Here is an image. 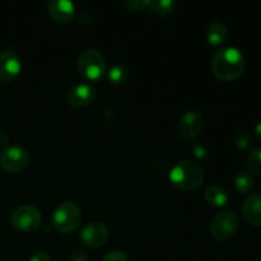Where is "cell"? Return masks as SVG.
Masks as SVG:
<instances>
[{
	"label": "cell",
	"instance_id": "20",
	"mask_svg": "<svg viewBox=\"0 0 261 261\" xmlns=\"http://www.w3.org/2000/svg\"><path fill=\"white\" fill-rule=\"evenodd\" d=\"M149 4L150 0H124L122 2V5L127 10H132V12H139V10L148 9Z\"/></svg>",
	"mask_w": 261,
	"mask_h": 261
},
{
	"label": "cell",
	"instance_id": "12",
	"mask_svg": "<svg viewBox=\"0 0 261 261\" xmlns=\"http://www.w3.org/2000/svg\"><path fill=\"white\" fill-rule=\"evenodd\" d=\"M47 13L53 20L65 24L73 19L75 8L73 3L68 0H51L47 4Z\"/></svg>",
	"mask_w": 261,
	"mask_h": 261
},
{
	"label": "cell",
	"instance_id": "13",
	"mask_svg": "<svg viewBox=\"0 0 261 261\" xmlns=\"http://www.w3.org/2000/svg\"><path fill=\"white\" fill-rule=\"evenodd\" d=\"M242 214L250 224L261 227V193L251 194L245 199Z\"/></svg>",
	"mask_w": 261,
	"mask_h": 261
},
{
	"label": "cell",
	"instance_id": "7",
	"mask_svg": "<svg viewBox=\"0 0 261 261\" xmlns=\"http://www.w3.org/2000/svg\"><path fill=\"white\" fill-rule=\"evenodd\" d=\"M239 224L240 221L236 213L231 211L222 212L212 219L209 231L214 239L223 241L236 233V231L239 229Z\"/></svg>",
	"mask_w": 261,
	"mask_h": 261
},
{
	"label": "cell",
	"instance_id": "21",
	"mask_svg": "<svg viewBox=\"0 0 261 261\" xmlns=\"http://www.w3.org/2000/svg\"><path fill=\"white\" fill-rule=\"evenodd\" d=\"M236 145L241 149H247L252 145V138L249 133H240L236 137Z\"/></svg>",
	"mask_w": 261,
	"mask_h": 261
},
{
	"label": "cell",
	"instance_id": "2",
	"mask_svg": "<svg viewBox=\"0 0 261 261\" xmlns=\"http://www.w3.org/2000/svg\"><path fill=\"white\" fill-rule=\"evenodd\" d=\"M170 180L182 191L196 190L204 181L203 168L194 161H180L171 168Z\"/></svg>",
	"mask_w": 261,
	"mask_h": 261
},
{
	"label": "cell",
	"instance_id": "5",
	"mask_svg": "<svg viewBox=\"0 0 261 261\" xmlns=\"http://www.w3.org/2000/svg\"><path fill=\"white\" fill-rule=\"evenodd\" d=\"M10 226L20 232H33L40 227L42 222L41 212L36 206L25 204L18 206L10 214Z\"/></svg>",
	"mask_w": 261,
	"mask_h": 261
},
{
	"label": "cell",
	"instance_id": "10",
	"mask_svg": "<svg viewBox=\"0 0 261 261\" xmlns=\"http://www.w3.org/2000/svg\"><path fill=\"white\" fill-rule=\"evenodd\" d=\"M204 120L198 111H188L182 115L178 124L180 137L186 140H193L203 130Z\"/></svg>",
	"mask_w": 261,
	"mask_h": 261
},
{
	"label": "cell",
	"instance_id": "6",
	"mask_svg": "<svg viewBox=\"0 0 261 261\" xmlns=\"http://www.w3.org/2000/svg\"><path fill=\"white\" fill-rule=\"evenodd\" d=\"M30 162L27 149L20 145H8L0 150V167L8 173H18Z\"/></svg>",
	"mask_w": 261,
	"mask_h": 261
},
{
	"label": "cell",
	"instance_id": "3",
	"mask_svg": "<svg viewBox=\"0 0 261 261\" xmlns=\"http://www.w3.org/2000/svg\"><path fill=\"white\" fill-rule=\"evenodd\" d=\"M76 70L86 81H99L106 74V59L103 54L94 47L84 50L76 61Z\"/></svg>",
	"mask_w": 261,
	"mask_h": 261
},
{
	"label": "cell",
	"instance_id": "24",
	"mask_svg": "<svg viewBox=\"0 0 261 261\" xmlns=\"http://www.w3.org/2000/svg\"><path fill=\"white\" fill-rule=\"evenodd\" d=\"M30 261H53L51 260L50 255L45 251H37L32 255Z\"/></svg>",
	"mask_w": 261,
	"mask_h": 261
},
{
	"label": "cell",
	"instance_id": "23",
	"mask_svg": "<svg viewBox=\"0 0 261 261\" xmlns=\"http://www.w3.org/2000/svg\"><path fill=\"white\" fill-rule=\"evenodd\" d=\"M69 261H88V256L82 250H75L73 254L69 256Z\"/></svg>",
	"mask_w": 261,
	"mask_h": 261
},
{
	"label": "cell",
	"instance_id": "22",
	"mask_svg": "<svg viewBox=\"0 0 261 261\" xmlns=\"http://www.w3.org/2000/svg\"><path fill=\"white\" fill-rule=\"evenodd\" d=\"M102 261H127V256L124 251H120V250H115V251L107 252Z\"/></svg>",
	"mask_w": 261,
	"mask_h": 261
},
{
	"label": "cell",
	"instance_id": "25",
	"mask_svg": "<svg viewBox=\"0 0 261 261\" xmlns=\"http://www.w3.org/2000/svg\"><path fill=\"white\" fill-rule=\"evenodd\" d=\"M255 134H256L257 139H259L260 143H261V121L257 122L256 126H255Z\"/></svg>",
	"mask_w": 261,
	"mask_h": 261
},
{
	"label": "cell",
	"instance_id": "8",
	"mask_svg": "<svg viewBox=\"0 0 261 261\" xmlns=\"http://www.w3.org/2000/svg\"><path fill=\"white\" fill-rule=\"evenodd\" d=\"M110 237L107 226L102 222H92L81 232V242L88 249H98L103 246Z\"/></svg>",
	"mask_w": 261,
	"mask_h": 261
},
{
	"label": "cell",
	"instance_id": "15",
	"mask_svg": "<svg viewBox=\"0 0 261 261\" xmlns=\"http://www.w3.org/2000/svg\"><path fill=\"white\" fill-rule=\"evenodd\" d=\"M176 8H177V3L173 0H150L147 10L160 17H168L175 12Z\"/></svg>",
	"mask_w": 261,
	"mask_h": 261
},
{
	"label": "cell",
	"instance_id": "9",
	"mask_svg": "<svg viewBox=\"0 0 261 261\" xmlns=\"http://www.w3.org/2000/svg\"><path fill=\"white\" fill-rule=\"evenodd\" d=\"M97 91L92 84L81 83L74 86L66 94V101L75 109H83L89 106L96 99Z\"/></svg>",
	"mask_w": 261,
	"mask_h": 261
},
{
	"label": "cell",
	"instance_id": "18",
	"mask_svg": "<svg viewBox=\"0 0 261 261\" xmlns=\"http://www.w3.org/2000/svg\"><path fill=\"white\" fill-rule=\"evenodd\" d=\"M246 167L252 175H261V148H255L246 158Z\"/></svg>",
	"mask_w": 261,
	"mask_h": 261
},
{
	"label": "cell",
	"instance_id": "11",
	"mask_svg": "<svg viewBox=\"0 0 261 261\" xmlns=\"http://www.w3.org/2000/svg\"><path fill=\"white\" fill-rule=\"evenodd\" d=\"M22 64L14 51L4 50L0 53V81L13 82L20 73Z\"/></svg>",
	"mask_w": 261,
	"mask_h": 261
},
{
	"label": "cell",
	"instance_id": "1",
	"mask_svg": "<svg viewBox=\"0 0 261 261\" xmlns=\"http://www.w3.org/2000/svg\"><path fill=\"white\" fill-rule=\"evenodd\" d=\"M212 71L223 82L239 79L245 70V58L239 48L226 47L216 51L212 58Z\"/></svg>",
	"mask_w": 261,
	"mask_h": 261
},
{
	"label": "cell",
	"instance_id": "4",
	"mask_svg": "<svg viewBox=\"0 0 261 261\" xmlns=\"http://www.w3.org/2000/svg\"><path fill=\"white\" fill-rule=\"evenodd\" d=\"M81 223V208L74 201L59 204L53 216V226L60 233H71Z\"/></svg>",
	"mask_w": 261,
	"mask_h": 261
},
{
	"label": "cell",
	"instance_id": "17",
	"mask_svg": "<svg viewBox=\"0 0 261 261\" xmlns=\"http://www.w3.org/2000/svg\"><path fill=\"white\" fill-rule=\"evenodd\" d=\"M234 186L241 194H247L254 188V177L250 172L241 171L234 177Z\"/></svg>",
	"mask_w": 261,
	"mask_h": 261
},
{
	"label": "cell",
	"instance_id": "19",
	"mask_svg": "<svg viewBox=\"0 0 261 261\" xmlns=\"http://www.w3.org/2000/svg\"><path fill=\"white\" fill-rule=\"evenodd\" d=\"M107 78L114 84H122L129 78V70L124 65H114L107 71Z\"/></svg>",
	"mask_w": 261,
	"mask_h": 261
},
{
	"label": "cell",
	"instance_id": "16",
	"mask_svg": "<svg viewBox=\"0 0 261 261\" xmlns=\"http://www.w3.org/2000/svg\"><path fill=\"white\" fill-rule=\"evenodd\" d=\"M204 196H205V200L214 206H224L229 201L227 191L219 186H209L204 193Z\"/></svg>",
	"mask_w": 261,
	"mask_h": 261
},
{
	"label": "cell",
	"instance_id": "14",
	"mask_svg": "<svg viewBox=\"0 0 261 261\" xmlns=\"http://www.w3.org/2000/svg\"><path fill=\"white\" fill-rule=\"evenodd\" d=\"M228 38V30L222 22H213L206 30V40L211 45L219 46Z\"/></svg>",
	"mask_w": 261,
	"mask_h": 261
}]
</instances>
